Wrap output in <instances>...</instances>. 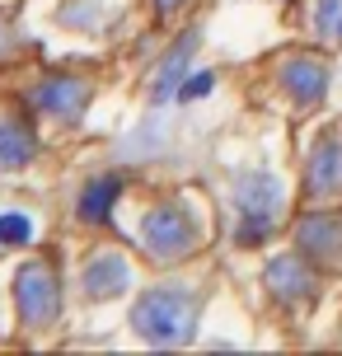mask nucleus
<instances>
[{
    "mask_svg": "<svg viewBox=\"0 0 342 356\" xmlns=\"http://www.w3.org/2000/svg\"><path fill=\"white\" fill-rule=\"evenodd\" d=\"M202 296L193 286H155L131 305V328L150 347H183L197 333Z\"/></svg>",
    "mask_w": 342,
    "mask_h": 356,
    "instance_id": "1",
    "label": "nucleus"
},
{
    "mask_svg": "<svg viewBox=\"0 0 342 356\" xmlns=\"http://www.w3.org/2000/svg\"><path fill=\"white\" fill-rule=\"evenodd\" d=\"M202 244V230L197 220L183 211V202H155L150 211L141 216V249L150 263H183L188 253H197Z\"/></svg>",
    "mask_w": 342,
    "mask_h": 356,
    "instance_id": "2",
    "label": "nucleus"
},
{
    "mask_svg": "<svg viewBox=\"0 0 342 356\" xmlns=\"http://www.w3.org/2000/svg\"><path fill=\"white\" fill-rule=\"evenodd\" d=\"M15 309H19V323L24 328H52L56 314H61V277H56L52 263H33L19 267L15 277Z\"/></svg>",
    "mask_w": 342,
    "mask_h": 356,
    "instance_id": "3",
    "label": "nucleus"
},
{
    "mask_svg": "<svg viewBox=\"0 0 342 356\" xmlns=\"http://www.w3.org/2000/svg\"><path fill=\"white\" fill-rule=\"evenodd\" d=\"M314 258L309 253H277L263 267V286L268 296H277L282 305H309L319 296V277H314Z\"/></svg>",
    "mask_w": 342,
    "mask_h": 356,
    "instance_id": "4",
    "label": "nucleus"
},
{
    "mask_svg": "<svg viewBox=\"0 0 342 356\" xmlns=\"http://www.w3.org/2000/svg\"><path fill=\"white\" fill-rule=\"evenodd\" d=\"M282 207L277 178H249L239 188V244H263L272 234V216Z\"/></svg>",
    "mask_w": 342,
    "mask_h": 356,
    "instance_id": "5",
    "label": "nucleus"
},
{
    "mask_svg": "<svg viewBox=\"0 0 342 356\" xmlns=\"http://www.w3.org/2000/svg\"><path fill=\"white\" fill-rule=\"evenodd\" d=\"M305 197L309 202H338L342 197V127L324 131L305 164Z\"/></svg>",
    "mask_w": 342,
    "mask_h": 356,
    "instance_id": "6",
    "label": "nucleus"
},
{
    "mask_svg": "<svg viewBox=\"0 0 342 356\" xmlns=\"http://www.w3.org/2000/svg\"><path fill=\"white\" fill-rule=\"evenodd\" d=\"M28 99H33L38 113H47V118H56V122H75V118L90 108L94 85L85 80V75H52V80H42Z\"/></svg>",
    "mask_w": 342,
    "mask_h": 356,
    "instance_id": "7",
    "label": "nucleus"
},
{
    "mask_svg": "<svg viewBox=\"0 0 342 356\" xmlns=\"http://www.w3.org/2000/svg\"><path fill=\"white\" fill-rule=\"evenodd\" d=\"M277 80L295 104H319L328 89V66H324V56H314V52H291L277 61Z\"/></svg>",
    "mask_w": 342,
    "mask_h": 356,
    "instance_id": "8",
    "label": "nucleus"
},
{
    "mask_svg": "<svg viewBox=\"0 0 342 356\" xmlns=\"http://www.w3.org/2000/svg\"><path fill=\"white\" fill-rule=\"evenodd\" d=\"M127 286H131V267H127L122 253H94L90 263H85V272H80V291L90 296V300H113V296H122Z\"/></svg>",
    "mask_w": 342,
    "mask_h": 356,
    "instance_id": "9",
    "label": "nucleus"
},
{
    "mask_svg": "<svg viewBox=\"0 0 342 356\" xmlns=\"http://www.w3.org/2000/svg\"><path fill=\"white\" fill-rule=\"evenodd\" d=\"M295 249L309 253L314 263L342 267V216H305L295 225Z\"/></svg>",
    "mask_w": 342,
    "mask_h": 356,
    "instance_id": "10",
    "label": "nucleus"
},
{
    "mask_svg": "<svg viewBox=\"0 0 342 356\" xmlns=\"http://www.w3.org/2000/svg\"><path fill=\"white\" fill-rule=\"evenodd\" d=\"M117 197H122V178H94V183H85V193H80V202H75V211H80V220L85 225H104L108 220V211L117 207Z\"/></svg>",
    "mask_w": 342,
    "mask_h": 356,
    "instance_id": "11",
    "label": "nucleus"
},
{
    "mask_svg": "<svg viewBox=\"0 0 342 356\" xmlns=\"http://www.w3.org/2000/svg\"><path fill=\"white\" fill-rule=\"evenodd\" d=\"M193 47H197V33H188V38L179 42V47H174V52L164 56L160 80H155V99H169V94H179V89H183V66H188Z\"/></svg>",
    "mask_w": 342,
    "mask_h": 356,
    "instance_id": "12",
    "label": "nucleus"
},
{
    "mask_svg": "<svg viewBox=\"0 0 342 356\" xmlns=\"http://www.w3.org/2000/svg\"><path fill=\"white\" fill-rule=\"evenodd\" d=\"M33 136H28V127L19 122H0V169H19V164L33 160Z\"/></svg>",
    "mask_w": 342,
    "mask_h": 356,
    "instance_id": "13",
    "label": "nucleus"
},
{
    "mask_svg": "<svg viewBox=\"0 0 342 356\" xmlns=\"http://www.w3.org/2000/svg\"><path fill=\"white\" fill-rule=\"evenodd\" d=\"M314 33L333 47H342V0H319L314 5Z\"/></svg>",
    "mask_w": 342,
    "mask_h": 356,
    "instance_id": "14",
    "label": "nucleus"
},
{
    "mask_svg": "<svg viewBox=\"0 0 342 356\" xmlns=\"http://www.w3.org/2000/svg\"><path fill=\"white\" fill-rule=\"evenodd\" d=\"M33 239V220L24 211H5L0 216V244H28Z\"/></svg>",
    "mask_w": 342,
    "mask_h": 356,
    "instance_id": "15",
    "label": "nucleus"
},
{
    "mask_svg": "<svg viewBox=\"0 0 342 356\" xmlns=\"http://www.w3.org/2000/svg\"><path fill=\"white\" fill-rule=\"evenodd\" d=\"M206 89H211V71H197L193 80H188V85L179 89V99H183V104H193V99H202Z\"/></svg>",
    "mask_w": 342,
    "mask_h": 356,
    "instance_id": "16",
    "label": "nucleus"
},
{
    "mask_svg": "<svg viewBox=\"0 0 342 356\" xmlns=\"http://www.w3.org/2000/svg\"><path fill=\"white\" fill-rule=\"evenodd\" d=\"M179 5H188V0H155V10H160V15H174Z\"/></svg>",
    "mask_w": 342,
    "mask_h": 356,
    "instance_id": "17",
    "label": "nucleus"
}]
</instances>
